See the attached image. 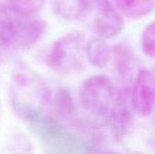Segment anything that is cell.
Here are the masks:
<instances>
[{
	"instance_id": "obj_1",
	"label": "cell",
	"mask_w": 155,
	"mask_h": 154,
	"mask_svg": "<svg viewBox=\"0 0 155 154\" xmlns=\"http://www.w3.org/2000/svg\"><path fill=\"white\" fill-rule=\"evenodd\" d=\"M10 98L14 112L21 119L35 123L51 105L52 93L47 82L33 72H17L10 84Z\"/></svg>"
},
{
	"instance_id": "obj_2",
	"label": "cell",
	"mask_w": 155,
	"mask_h": 154,
	"mask_svg": "<svg viewBox=\"0 0 155 154\" xmlns=\"http://www.w3.org/2000/svg\"><path fill=\"white\" fill-rule=\"evenodd\" d=\"M86 40L80 32H71L55 40L45 54V61L52 71L70 75L84 69Z\"/></svg>"
},
{
	"instance_id": "obj_3",
	"label": "cell",
	"mask_w": 155,
	"mask_h": 154,
	"mask_svg": "<svg viewBox=\"0 0 155 154\" xmlns=\"http://www.w3.org/2000/svg\"><path fill=\"white\" fill-rule=\"evenodd\" d=\"M11 12L0 13V43L12 49L34 45L47 30L45 21Z\"/></svg>"
},
{
	"instance_id": "obj_4",
	"label": "cell",
	"mask_w": 155,
	"mask_h": 154,
	"mask_svg": "<svg viewBox=\"0 0 155 154\" xmlns=\"http://www.w3.org/2000/svg\"><path fill=\"white\" fill-rule=\"evenodd\" d=\"M118 94L114 82L107 75L98 74L82 82L79 100L86 111L97 117H106Z\"/></svg>"
},
{
	"instance_id": "obj_5",
	"label": "cell",
	"mask_w": 155,
	"mask_h": 154,
	"mask_svg": "<svg viewBox=\"0 0 155 154\" xmlns=\"http://www.w3.org/2000/svg\"><path fill=\"white\" fill-rule=\"evenodd\" d=\"M133 107L128 91H118L112 108L106 115V123L115 142L120 143L126 138L133 123Z\"/></svg>"
},
{
	"instance_id": "obj_6",
	"label": "cell",
	"mask_w": 155,
	"mask_h": 154,
	"mask_svg": "<svg viewBox=\"0 0 155 154\" xmlns=\"http://www.w3.org/2000/svg\"><path fill=\"white\" fill-rule=\"evenodd\" d=\"M134 113L140 117L149 116L155 108V75L150 70H140L130 92Z\"/></svg>"
},
{
	"instance_id": "obj_7",
	"label": "cell",
	"mask_w": 155,
	"mask_h": 154,
	"mask_svg": "<svg viewBox=\"0 0 155 154\" xmlns=\"http://www.w3.org/2000/svg\"><path fill=\"white\" fill-rule=\"evenodd\" d=\"M97 13L93 21V30L99 37L110 39L118 34L124 28V19L121 13L110 0H101L97 4Z\"/></svg>"
},
{
	"instance_id": "obj_8",
	"label": "cell",
	"mask_w": 155,
	"mask_h": 154,
	"mask_svg": "<svg viewBox=\"0 0 155 154\" xmlns=\"http://www.w3.org/2000/svg\"><path fill=\"white\" fill-rule=\"evenodd\" d=\"M113 48L102 37H94L86 43V56L88 61L96 68H104L112 58Z\"/></svg>"
},
{
	"instance_id": "obj_9",
	"label": "cell",
	"mask_w": 155,
	"mask_h": 154,
	"mask_svg": "<svg viewBox=\"0 0 155 154\" xmlns=\"http://www.w3.org/2000/svg\"><path fill=\"white\" fill-rule=\"evenodd\" d=\"M57 15L67 20H77L84 17L93 6L91 0H52Z\"/></svg>"
},
{
	"instance_id": "obj_10",
	"label": "cell",
	"mask_w": 155,
	"mask_h": 154,
	"mask_svg": "<svg viewBox=\"0 0 155 154\" xmlns=\"http://www.w3.org/2000/svg\"><path fill=\"white\" fill-rule=\"evenodd\" d=\"M114 5L124 17L129 19H141L153 11L154 0H113Z\"/></svg>"
},
{
	"instance_id": "obj_11",
	"label": "cell",
	"mask_w": 155,
	"mask_h": 154,
	"mask_svg": "<svg viewBox=\"0 0 155 154\" xmlns=\"http://www.w3.org/2000/svg\"><path fill=\"white\" fill-rule=\"evenodd\" d=\"M113 64L116 73L123 79L131 76L134 69V53L128 43H118L113 47Z\"/></svg>"
},
{
	"instance_id": "obj_12",
	"label": "cell",
	"mask_w": 155,
	"mask_h": 154,
	"mask_svg": "<svg viewBox=\"0 0 155 154\" xmlns=\"http://www.w3.org/2000/svg\"><path fill=\"white\" fill-rule=\"evenodd\" d=\"M53 118L57 120L69 119L75 113V101L68 89H59L54 98H52Z\"/></svg>"
},
{
	"instance_id": "obj_13",
	"label": "cell",
	"mask_w": 155,
	"mask_h": 154,
	"mask_svg": "<svg viewBox=\"0 0 155 154\" xmlns=\"http://www.w3.org/2000/svg\"><path fill=\"white\" fill-rule=\"evenodd\" d=\"M11 11L22 16H32L42 8L45 0H8Z\"/></svg>"
},
{
	"instance_id": "obj_14",
	"label": "cell",
	"mask_w": 155,
	"mask_h": 154,
	"mask_svg": "<svg viewBox=\"0 0 155 154\" xmlns=\"http://www.w3.org/2000/svg\"><path fill=\"white\" fill-rule=\"evenodd\" d=\"M140 45L145 55L155 58V20L143 29L140 36Z\"/></svg>"
},
{
	"instance_id": "obj_15",
	"label": "cell",
	"mask_w": 155,
	"mask_h": 154,
	"mask_svg": "<svg viewBox=\"0 0 155 154\" xmlns=\"http://www.w3.org/2000/svg\"><path fill=\"white\" fill-rule=\"evenodd\" d=\"M100 1H101V0H91V2H92V4H94V3L97 4L98 2H100Z\"/></svg>"
},
{
	"instance_id": "obj_16",
	"label": "cell",
	"mask_w": 155,
	"mask_h": 154,
	"mask_svg": "<svg viewBox=\"0 0 155 154\" xmlns=\"http://www.w3.org/2000/svg\"><path fill=\"white\" fill-rule=\"evenodd\" d=\"M0 116H1V103H0Z\"/></svg>"
}]
</instances>
